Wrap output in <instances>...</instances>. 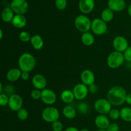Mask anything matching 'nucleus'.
<instances>
[{"label": "nucleus", "instance_id": "obj_4", "mask_svg": "<svg viewBox=\"0 0 131 131\" xmlns=\"http://www.w3.org/2000/svg\"><path fill=\"white\" fill-rule=\"evenodd\" d=\"M74 26L79 31L82 33H86L91 30L92 20L86 15H79L74 20Z\"/></svg>", "mask_w": 131, "mask_h": 131}, {"label": "nucleus", "instance_id": "obj_10", "mask_svg": "<svg viewBox=\"0 0 131 131\" xmlns=\"http://www.w3.org/2000/svg\"><path fill=\"white\" fill-rule=\"evenodd\" d=\"M112 43L115 51L122 53H124V51L129 47V42L127 38L121 35L115 37L113 40Z\"/></svg>", "mask_w": 131, "mask_h": 131}, {"label": "nucleus", "instance_id": "obj_34", "mask_svg": "<svg viewBox=\"0 0 131 131\" xmlns=\"http://www.w3.org/2000/svg\"><path fill=\"white\" fill-rule=\"evenodd\" d=\"M9 97L5 93H1L0 94V105L1 106H7L8 104Z\"/></svg>", "mask_w": 131, "mask_h": 131}, {"label": "nucleus", "instance_id": "obj_8", "mask_svg": "<svg viewBox=\"0 0 131 131\" xmlns=\"http://www.w3.org/2000/svg\"><path fill=\"white\" fill-rule=\"evenodd\" d=\"M10 8L15 14L24 15L28 12L29 5L26 0H12Z\"/></svg>", "mask_w": 131, "mask_h": 131}, {"label": "nucleus", "instance_id": "obj_15", "mask_svg": "<svg viewBox=\"0 0 131 131\" xmlns=\"http://www.w3.org/2000/svg\"><path fill=\"white\" fill-rule=\"evenodd\" d=\"M94 8L95 0H79V9L84 15L92 12Z\"/></svg>", "mask_w": 131, "mask_h": 131}, {"label": "nucleus", "instance_id": "obj_32", "mask_svg": "<svg viewBox=\"0 0 131 131\" xmlns=\"http://www.w3.org/2000/svg\"><path fill=\"white\" fill-rule=\"evenodd\" d=\"M51 128L53 131H62L63 125L60 120H57L51 124Z\"/></svg>", "mask_w": 131, "mask_h": 131}, {"label": "nucleus", "instance_id": "obj_22", "mask_svg": "<svg viewBox=\"0 0 131 131\" xmlns=\"http://www.w3.org/2000/svg\"><path fill=\"white\" fill-rule=\"evenodd\" d=\"M60 98L61 101L67 104L72 103L75 99L74 93L72 90H65L63 91L60 95Z\"/></svg>", "mask_w": 131, "mask_h": 131}, {"label": "nucleus", "instance_id": "obj_5", "mask_svg": "<svg viewBox=\"0 0 131 131\" xmlns=\"http://www.w3.org/2000/svg\"><path fill=\"white\" fill-rule=\"evenodd\" d=\"M41 116L43 121L47 123L52 124L54 122L59 120L60 113L59 110L56 107L49 106V107H46L42 111Z\"/></svg>", "mask_w": 131, "mask_h": 131}, {"label": "nucleus", "instance_id": "obj_21", "mask_svg": "<svg viewBox=\"0 0 131 131\" xmlns=\"http://www.w3.org/2000/svg\"><path fill=\"white\" fill-rule=\"evenodd\" d=\"M62 113L66 118L72 120L76 117L77 110L71 105L67 104L63 108Z\"/></svg>", "mask_w": 131, "mask_h": 131}, {"label": "nucleus", "instance_id": "obj_28", "mask_svg": "<svg viewBox=\"0 0 131 131\" xmlns=\"http://www.w3.org/2000/svg\"><path fill=\"white\" fill-rule=\"evenodd\" d=\"M28 116H29V113H28V110L23 107L17 112V117L21 121H24V120H27Z\"/></svg>", "mask_w": 131, "mask_h": 131}, {"label": "nucleus", "instance_id": "obj_43", "mask_svg": "<svg viewBox=\"0 0 131 131\" xmlns=\"http://www.w3.org/2000/svg\"><path fill=\"white\" fill-rule=\"evenodd\" d=\"M127 12H128V14H129V15L131 17V4L130 5H129V7H128Z\"/></svg>", "mask_w": 131, "mask_h": 131}, {"label": "nucleus", "instance_id": "obj_2", "mask_svg": "<svg viewBox=\"0 0 131 131\" xmlns=\"http://www.w3.org/2000/svg\"><path fill=\"white\" fill-rule=\"evenodd\" d=\"M37 61L33 54L29 52H24L18 59V67L22 72L33 71L36 67Z\"/></svg>", "mask_w": 131, "mask_h": 131}, {"label": "nucleus", "instance_id": "obj_9", "mask_svg": "<svg viewBox=\"0 0 131 131\" xmlns=\"http://www.w3.org/2000/svg\"><path fill=\"white\" fill-rule=\"evenodd\" d=\"M75 99L78 101H83L88 95L89 93L88 86L85 85L83 83H78L75 84L72 90Z\"/></svg>", "mask_w": 131, "mask_h": 131}, {"label": "nucleus", "instance_id": "obj_31", "mask_svg": "<svg viewBox=\"0 0 131 131\" xmlns=\"http://www.w3.org/2000/svg\"><path fill=\"white\" fill-rule=\"evenodd\" d=\"M109 116L113 120H118L120 118V110L116 108L112 109L109 113Z\"/></svg>", "mask_w": 131, "mask_h": 131}, {"label": "nucleus", "instance_id": "obj_16", "mask_svg": "<svg viewBox=\"0 0 131 131\" xmlns=\"http://www.w3.org/2000/svg\"><path fill=\"white\" fill-rule=\"evenodd\" d=\"M107 6L112 11L120 12L125 10L126 7V3L125 0H108Z\"/></svg>", "mask_w": 131, "mask_h": 131}, {"label": "nucleus", "instance_id": "obj_7", "mask_svg": "<svg viewBox=\"0 0 131 131\" xmlns=\"http://www.w3.org/2000/svg\"><path fill=\"white\" fill-rule=\"evenodd\" d=\"M91 30L96 35H103L107 31V23L101 18H95L92 20Z\"/></svg>", "mask_w": 131, "mask_h": 131}, {"label": "nucleus", "instance_id": "obj_18", "mask_svg": "<svg viewBox=\"0 0 131 131\" xmlns=\"http://www.w3.org/2000/svg\"><path fill=\"white\" fill-rule=\"evenodd\" d=\"M21 73L22 71L19 68H12L6 73V79L10 83L17 81L21 78Z\"/></svg>", "mask_w": 131, "mask_h": 131}, {"label": "nucleus", "instance_id": "obj_19", "mask_svg": "<svg viewBox=\"0 0 131 131\" xmlns=\"http://www.w3.org/2000/svg\"><path fill=\"white\" fill-rule=\"evenodd\" d=\"M12 24L15 28L18 29H22L26 26L27 19L24 15L15 14L12 21Z\"/></svg>", "mask_w": 131, "mask_h": 131}, {"label": "nucleus", "instance_id": "obj_23", "mask_svg": "<svg viewBox=\"0 0 131 131\" xmlns=\"http://www.w3.org/2000/svg\"><path fill=\"white\" fill-rule=\"evenodd\" d=\"M14 16L15 15H14V11L12 10L10 7L5 8L1 13V19L3 21L6 23H12Z\"/></svg>", "mask_w": 131, "mask_h": 131}, {"label": "nucleus", "instance_id": "obj_36", "mask_svg": "<svg viewBox=\"0 0 131 131\" xmlns=\"http://www.w3.org/2000/svg\"><path fill=\"white\" fill-rule=\"evenodd\" d=\"M123 54L125 61L127 62H131V46H129Z\"/></svg>", "mask_w": 131, "mask_h": 131}, {"label": "nucleus", "instance_id": "obj_45", "mask_svg": "<svg viewBox=\"0 0 131 131\" xmlns=\"http://www.w3.org/2000/svg\"><path fill=\"white\" fill-rule=\"evenodd\" d=\"M79 131H90V130L87 129H82L81 130H80Z\"/></svg>", "mask_w": 131, "mask_h": 131}, {"label": "nucleus", "instance_id": "obj_20", "mask_svg": "<svg viewBox=\"0 0 131 131\" xmlns=\"http://www.w3.org/2000/svg\"><path fill=\"white\" fill-rule=\"evenodd\" d=\"M30 43L33 49L37 51H40L42 49L44 45V42L40 35H35L31 37Z\"/></svg>", "mask_w": 131, "mask_h": 131}, {"label": "nucleus", "instance_id": "obj_39", "mask_svg": "<svg viewBox=\"0 0 131 131\" xmlns=\"http://www.w3.org/2000/svg\"><path fill=\"white\" fill-rule=\"evenodd\" d=\"M20 78L24 81L28 80L29 78V72H22L21 78Z\"/></svg>", "mask_w": 131, "mask_h": 131}, {"label": "nucleus", "instance_id": "obj_26", "mask_svg": "<svg viewBox=\"0 0 131 131\" xmlns=\"http://www.w3.org/2000/svg\"><path fill=\"white\" fill-rule=\"evenodd\" d=\"M120 118L126 122H131V108L124 107L120 110Z\"/></svg>", "mask_w": 131, "mask_h": 131}, {"label": "nucleus", "instance_id": "obj_13", "mask_svg": "<svg viewBox=\"0 0 131 131\" xmlns=\"http://www.w3.org/2000/svg\"><path fill=\"white\" fill-rule=\"evenodd\" d=\"M31 83L35 89L39 90L41 91L46 89L47 84V81L46 77L40 74H35L33 77L31 79Z\"/></svg>", "mask_w": 131, "mask_h": 131}, {"label": "nucleus", "instance_id": "obj_24", "mask_svg": "<svg viewBox=\"0 0 131 131\" xmlns=\"http://www.w3.org/2000/svg\"><path fill=\"white\" fill-rule=\"evenodd\" d=\"M81 40L82 43L86 46H92L95 42L94 36L89 31L82 33Z\"/></svg>", "mask_w": 131, "mask_h": 131}, {"label": "nucleus", "instance_id": "obj_47", "mask_svg": "<svg viewBox=\"0 0 131 131\" xmlns=\"http://www.w3.org/2000/svg\"><path fill=\"white\" fill-rule=\"evenodd\" d=\"M127 131H131V130H127Z\"/></svg>", "mask_w": 131, "mask_h": 131}, {"label": "nucleus", "instance_id": "obj_11", "mask_svg": "<svg viewBox=\"0 0 131 131\" xmlns=\"http://www.w3.org/2000/svg\"><path fill=\"white\" fill-rule=\"evenodd\" d=\"M40 99L47 106H52L56 102L57 95L53 90L49 88H46L42 90V95H41Z\"/></svg>", "mask_w": 131, "mask_h": 131}, {"label": "nucleus", "instance_id": "obj_17", "mask_svg": "<svg viewBox=\"0 0 131 131\" xmlns=\"http://www.w3.org/2000/svg\"><path fill=\"white\" fill-rule=\"evenodd\" d=\"M95 124L99 129L106 130L107 127L110 124V119L106 115H99L95 118Z\"/></svg>", "mask_w": 131, "mask_h": 131}, {"label": "nucleus", "instance_id": "obj_35", "mask_svg": "<svg viewBox=\"0 0 131 131\" xmlns=\"http://www.w3.org/2000/svg\"><path fill=\"white\" fill-rule=\"evenodd\" d=\"M42 91L37 89H34L31 92V97L34 100H38L41 99Z\"/></svg>", "mask_w": 131, "mask_h": 131}, {"label": "nucleus", "instance_id": "obj_12", "mask_svg": "<svg viewBox=\"0 0 131 131\" xmlns=\"http://www.w3.org/2000/svg\"><path fill=\"white\" fill-rule=\"evenodd\" d=\"M23 99L20 95L16 94H13L9 97V102L8 106L13 111L17 112L19 110L23 108Z\"/></svg>", "mask_w": 131, "mask_h": 131}, {"label": "nucleus", "instance_id": "obj_38", "mask_svg": "<svg viewBox=\"0 0 131 131\" xmlns=\"http://www.w3.org/2000/svg\"><path fill=\"white\" fill-rule=\"evenodd\" d=\"M88 90H89V92L91 93H97V92L98 91V87H97V84H95V83L91 84V85L88 86Z\"/></svg>", "mask_w": 131, "mask_h": 131}, {"label": "nucleus", "instance_id": "obj_41", "mask_svg": "<svg viewBox=\"0 0 131 131\" xmlns=\"http://www.w3.org/2000/svg\"><path fill=\"white\" fill-rule=\"evenodd\" d=\"M64 131H79L78 130V129H77L75 127H69L68 128H67Z\"/></svg>", "mask_w": 131, "mask_h": 131}, {"label": "nucleus", "instance_id": "obj_1", "mask_svg": "<svg viewBox=\"0 0 131 131\" xmlns=\"http://www.w3.org/2000/svg\"><path fill=\"white\" fill-rule=\"evenodd\" d=\"M127 95L126 90L121 86H115L110 88L107 93V99L114 106L124 104Z\"/></svg>", "mask_w": 131, "mask_h": 131}, {"label": "nucleus", "instance_id": "obj_33", "mask_svg": "<svg viewBox=\"0 0 131 131\" xmlns=\"http://www.w3.org/2000/svg\"><path fill=\"white\" fill-rule=\"evenodd\" d=\"M4 90H5V94L7 95L8 97H10L11 95H12L13 94H15L14 92H15V88L14 87V86L11 85V84H8L4 88Z\"/></svg>", "mask_w": 131, "mask_h": 131}, {"label": "nucleus", "instance_id": "obj_6", "mask_svg": "<svg viewBox=\"0 0 131 131\" xmlns=\"http://www.w3.org/2000/svg\"><path fill=\"white\" fill-rule=\"evenodd\" d=\"M94 109L99 115H109L112 110V104L107 99H99L95 102Z\"/></svg>", "mask_w": 131, "mask_h": 131}, {"label": "nucleus", "instance_id": "obj_27", "mask_svg": "<svg viewBox=\"0 0 131 131\" xmlns=\"http://www.w3.org/2000/svg\"><path fill=\"white\" fill-rule=\"evenodd\" d=\"M77 110L80 114L87 115L90 111V106L86 102H81L78 104Z\"/></svg>", "mask_w": 131, "mask_h": 131}, {"label": "nucleus", "instance_id": "obj_44", "mask_svg": "<svg viewBox=\"0 0 131 131\" xmlns=\"http://www.w3.org/2000/svg\"><path fill=\"white\" fill-rule=\"evenodd\" d=\"M3 29H0V40L3 39Z\"/></svg>", "mask_w": 131, "mask_h": 131}, {"label": "nucleus", "instance_id": "obj_29", "mask_svg": "<svg viewBox=\"0 0 131 131\" xmlns=\"http://www.w3.org/2000/svg\"><path fill=\"white\" fill-rule=\"evenodd\" d=\"M32 36H31L30 33L26 31H21L19 35V38L21 42H30Z\"/></svg>", "mask_w": 131, "mask_h": 131}, {"label": "nucleus", "instance_id": "obj_40", "mask_svg": "<svg viewBox=\"0 0 131 131\" xmlns=\"http://www.w3.org/2000/svg\"><path fill=\"white\" fill-rule=\"evenodd\" d=\"M125 102H126L127 104H129V106H131V93H127Z\"/></svg>", "mask_w": 131, "mask_h": 131}, {"label": "nucleus", "instance_id": "obj_42", "mask_svg": "<svg viewBox=\"0 0 131 131\" xmlns=\"http://www.w3.org/2000/svg\"><path fill=\"white\" fill-rule=\"evenodd\" d=\"M3 90L4 89H3V83L1 82V83H0V94L3 93Z\"/></svg>", "mask_w": 131, "mask_h": 131}, {"label": "nucleus", "instance_id": "obj_30", "mask_svg": "<svg viewBox=\"0 0 131 131\" xmlns=\"http://www.w3.org/2000/svg\"><path fill=\"white\" fill-rule=\"evenodd\" d=\"M55 6L59 10H64L67 6V0H55Z\"/></svg>", "mask_w": 131, "mask_h": 131}, {"label": "nucleus", "instance_id": "obj_37", "mask_svg": "<svg viewBox=\"0 0 131 131\" xmlns=\"http://www.w3.org/2000/svg\"><path fill=\"white\" fill-rule=\"evenodd\" d=\"M107 131H119L120 130V127L116 123H110L109 126L106 129Z\"/></svg>", "mask_w": 131, "mask_h": 131}, {"label": "nucleus", "instance_id": "obj_3", "mask_svg": "<svg viewBox=\"0 0 131 131\" xmlns=\"http://www.w3.org/2000/svg\"><path fill=\"white\" fill-rule=\"evenodd\" d=\"M125 61L124 54L115 51L107 56V65L111 69H116L120 67Z\"/></svg>", "mask_w": 131, "mask_h": 131}, {"label": "nucleus", "instance_id": "obj_14", "mask_svg": "<svg viewBox=\"0 0 131 131\" xmlns=\"http://www.w3.org/2000/svg\"><path fill=\"white\" fill-rule=\"evenodd\" d=\"M81 81L82 83L86 86H90L95 83V76L92 70L90 69H85L83 70L80 75Z\"/></svg>", "mask_w": 131, "mask_h": 131}, {"label": "nucleus", "instance_id": "obj_25", "mask_svg": "<svg viewBox=\"0 0 131 131\" xmlns=\"http://www.w3.org/2000/svg\"><path fill=\"white\" fill-rule=\"evenodd\" d=\"M114 18V12L112 11L108 7L107 8H105L103 11L101 12V19H102L106 23H110L112 21Z\"/></svg>", "mask_w": 131, "mask_h": 131}, {"label": "nucleus", "instance_id": "obj_46", "mask_svg": "<svg viewBox=\"0 0 131 131\" xmlns=\"http://www.w3.org/2000/svg\"><path fill=\"white\" fill-rule=\"evenodd\" d=\"M96 131H107L106 130H104V129H98Z\"/></svg>", "mask_w": 131, "mask_h": 131}]
</instances>
